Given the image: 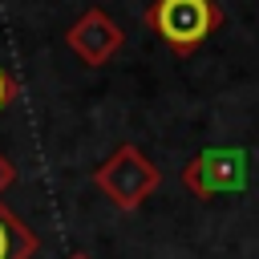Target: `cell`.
<instances>
[{
	"mask_svg": "<svg viewBox=\"0 0 259 259\" xmlns=\"http://www.w3.org/2000/svg\"><path fill=\"white\" fill-rule=\"evenodd\" d=\"M146 28L178 57H190L202 49L210 32L223 28V8L214 0H150Z\"/></svg>",
	"mask_w": 259,
	"mask_h": 259,
	"instance_id": "1",
	"label": "cell"
},
{
	"mask_svg": "<svg viewBox=\"0 0 259 259\" xmlns=\"http://www.w3.org/2000/svg\"><path fill=\"white\" fill-rule=\"evenodd\" d=\"M158 182H162V170H158L134 142L117 146V150L93 170V186H97L117 210H138V206L158 190Z\"/></svg>",
	"mask_w": 259,
	"mask_h": 259,
	"instance_id": "2",
	"label": "cell"
},
{
	"mask_svg": "<svg viewBox=\"0 0 259 259\" xmlns=\"http://www.w3.org/2000/svg\"><path fill=\"white\" fill-rule=\"evenodd\" d=\"M182 186L194 194V198H214V194H239L247 186V154L235 150V146H214V150H202L194 154L186 166H182Z\"/></svg>",
	"mask_w": 259,
	"mask_h": 259,
	"instance_id": "3",
	"label": "cell"
},
{
	"mask_svg": "<svg viewBox=\"0 0 259 259\" xmlns=\"http://www.w3.org/2000/svg\"><path fill=\"white\" fill-rule=\"evenodd\" d=\"M65 45H69L89 69H101V65H109V61L121 53L125 32L117 28V20H113L105 8H85V12L73 20V28L65 32Z\"/></svg>",
	"mask_w": 259,
	"mask_h": 259,
	"instance_id": "4",
	"label": "cell"
},
{
	"mask_svg": "<svg viewBox=\"0 0 259 259\" xmlns=\"http://www.w3.org/2000/svg\"><path fill=\"white\" fill-rule=\"evenodd\" d=\"M40 247V239L32 235V227H24L4 202H0V259H32Z\"/></svg>",
	"mask_w": 259,
	"mask_h": 259,
	"instance_id": "5",
	"label": "cell"
},
{
	"mask_svg": "<svg viewBox=\"0 0 259 259\" xmlns=\"http://www.w3.org/2000/svg\"><path fill=\"white\" fill-rule=\"evenodd\" d=\"M12 97H16V77H12V73L0 65V109H4Z\"/></svg>",
	"mask_w": 259,
	"mask_h": 259,
	"instance_id": "6",
	"label": "cell"
},
{
	"mask_svg": "<svg viewBox=\"0 0 259 259\" xmlns=\"http://www.w3.org/2000/svg\"><path fill=\"white\" fill-rule=\"evenodd\" d=\"M12 182H16V166L8 162V154H0V194H4Z\"/></svg>",
	"mask_w": 259,
	"mask_h": 259,
	"instance_id": "7",
	"label": "cell"
},
{
	"mask_svg": "<svg viewBox=\"0 0 259 259\" xmlns=\"http://www.w3.org/2000/svg\"><path fill=\"white\" fill-rule=\"evenodd\" d=\"M73 259H85V255H73Z\"/></svg>",
	"mask_w": 259,
	"mask_h": 259,
	"instance_id": "8",
	"label": "cell"
}]
</instances>
